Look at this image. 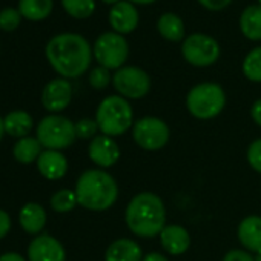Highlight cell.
Masks as SVG:
<instances>
[{"label":"cell","mask_w":261,"mask_h":261,"mask_svg":"<svg viewBox=\"0 0 261 261\" xmlns=\"http://www.w3.org/2000/svg\"><path fill=\"white\" fill-rule=\"evenodd\" d=\"M92 54L89 42L75 33L57 34L46 45L48 62L63 79L83 75L91 65Z\"/></svg>","instance_id":"6da1fadb"},{"label":"cell","mask_w":261,"mask_h":261,"mask_svg":"<svg viewBox=\"0 0 261 261\" xmlns=\"http://www.w3.org/2000/svg\"><path fill=\"white\" fill-rule=\"evenodd\" d=\"M127 229L139 238H154L166 226V207L154 192H140L129 200L124 211Z\"/></svg>","instance_id":"7a4b0ae2"},{"label":"cell","mask_w":261,"mask_h":261,"mask_svg":"<svg viewBox=\"0 0 261 261\" xmlns=\"http://www.w3.org/2000/svg\"><path fill=\"white\" fill-rule=\"evenodd\" d=\"M75 195L79 204L92 212H103L112 207L118 198V185L105 169H88L77 178Z\"/></svg>","instance_id":"3957f363"},{"label":"cell","mask_w":261,"mask_h":261,"mask_svg":"<svg viewBox=\"0 0 261 261\" xmlns=\"http://www.w3.org/2000/svg\"><path fill=\"white\" fill-rule=\"evenodd\" d=\"M95 121L98 124L100 134L108 137H118L127 133L134 126V109L129 100L121 95L105 97L95 111Z\"/></svg>","instance_id":"277c9868"},{"label":"cell","mask_w":261,"mask_h":261,"mask_svg":"<svg viewBox=\"0 0 261 261\" xmlns=\"http://www.w3.org/2000/svg\"><path fill=\"white\" fill-rule=\"evenodd\" d=\"M226 106L224 89L214 82H203L192 86L186 95V108L197 120H212Z\"/></svg>","instance_id":"5b68a950"},{"label":"cell","mask_w":261,"mask_h":261,"mask_svg":"<svg viewBox=\"0 0 261 261\" xmlns=\"http://www.w3.org/2000/svg\"><path fill=\"white\" fill-rule=\"evenodd\" d=\"M36 137L45 149L62 151L75 142V123L65 115L49 114L40 120L36 129Z\"/></svg>","instance_id":"8992f818"},{"label":"cell","mask_w":261,"mask_h":261,"mask_svg":"<svg viewBox=\"0 0 261 261\" xmlns=\"http://www.w3.org/2000/svg\"><path fill=\"white\" fill-rule=\"evenodd\" d=\"M130 130H133L134 143L140 149L148 152H157L163 149L171 137V129L168 123L154 115H146L136 120Z\"/></svg>","instance_id":"52a82bcc"},{"label":"cell","mask_w":261,"mask_h":261,"mask_svg":"<svg viewBox=\"0 0 261 261\" xmlns=\"http://www.w3.org/2000/svg\"><path fill=\"white\" fill-rule=\"evenodd\" d=\"M94 57L106 69H120L129 57V45L124 36L118 33H103L94 43Z\"/></svg>","instance_id":"ba28073f"},{"label":"cell","mask_w":261,"mask_h":261,"mask_svg":"<svg viewBox=\"0 0 261 261\" xmlns=\"http://www.w3.org/2000/svg\"><path fill=\"white\" fill-rule=\"evenodd\" d=\"M112 85L123 98L140 100L151 91V77L139 66H123L112 75Z\"/></svg>","instance_id":"9c48e42d"},{"label":"cell","mask_w":261,"mask_h":261,"mask_svg":"<svg viewBox=\"0 0 261 261\" xmlns=\"http://www.w3.org/2000/svg\"><path fill=\"white\" fill-rule=\"evenodd\" d=\"M181 56L189 65L195 68H206L218 60L220 45L214 37L203 33H195L183 40Z\"/></svg>","instance_id":"30bf717a"},{"label":"cell","mask_w":261,"mask_h":261,"mask_svg":"<svg viewBox=\"0 0 261 261\" xmlns=\"http://www.w3.org/2000/svg\"><path fill=\"white\" fill-rule=\"evenodd\" d=\"M120 148L112 137L98 134L89 142L88 157L98 169L112 168L120 160Z\"/></svg>","instance_id":"8fae6325"},{"label":"cell","mask_w":261,"mask_h":261,"mask_svg":"<svg viewBox=\"0 0 261 261\" xmlns=\"http://www.w3.org/2000/svg\"><path fill=\"white\" fill-rule=\"evenodd\" d=\"M28 261H66V250L53 235H37L28 246Z\"/></svg>","instance_id":"7c38bea8"},{"label":"cell","mask_w":261,"mask_h":261,"mask_svg":"<svg viewBox=\"0 0 261 261\" xmlns=\"http://www.w3.org/2000/svg\"><path fill=\"white\" fill-rule=\"evenodd\" d=\"M72 100V86L68 79H54L48 82L42 91V105L49 112H60L69 106Z\"/></svg>","instance_id":"4fadbf2b"},{"label":"cell","mask_w":261,"mask_h":261,"mask_svg":"<svg viewBox=\"0 0 261 261\" xmlns=\"http://www.w3.org/2000/svg\"><path fill=\"white\" fill-rule=\"evenodd\" d=\"M109 25L112 27L114 33H118L121 36L130 34L139 25L137 8L127 0L115 4L109 11Z\"/></svg>","instance_id":"5bb4252c"},{"label":"cell","mask_w":261,"mask_h":261,"mask_svg":"<svg viewBox=\"0 0 261 261\" xmlns=\"http://www.w3.org/2000/svg\"><path fill=\"white\" fill-rule=\"evenodd\" d=\"M36 165H37V171L40 172V175L51 181H57L63 178L69 168V163L65 154L62 151H51V149H45L40 154L39 160L36 162Z\"/></svg>","instance_id":"9a60e30c"},{"label":"cell","mask_w":261,"mask_h":261,"mask_svg":"<svg viewBox=\"0 0 261 261\" xmlns=\"http://www.w3.org/2000/svg\"><path fill=\"white\" fill-rule=\"evenodd\" d=\"M159 238L165 252L174 256L186 253L191 247V235L188 229L180 224H166Z\"/></svg>","instance_id":"2e32d148"},{"label":"cell","mask_w":261,"mask_h":261,"mask_svg":"<svg viewBox=\"0 0 261 261\" xmlns=\"http://www.w3.org/2000/svg\"><path fill=\"white\" fill-rule=\"evenodd\" d=\"M240 244L250 253L261 252V215L244 217L237 227Z\"/></svg>","instance_id":"e0dca14e"},{"label":"cell","mask_w":261,"mask_h":261,"mask_svg":"<svg viewBox=\"0 0 261 261\" xmlns=\"http://www.w3.org/2000/svg\"><path fill=\"white\" fill-rule=\"evenodd\" d=\"M143 250L133 238H117L105 252V261H142Z\"/></svg>","instance_id":"ac0fdd59"},{"label":"cell","mask_w":261,"mask_h":261,"mask_svg":"<svg viewBox=\"0 0 261 261\" xmlns=\"http://www.w3.org/2000/svg\"><path fill=\"white\" fill-rule=\"evenodd\" d=\"M46 211L39 203H27L19 212V223L27 233L39 235L46 226Z\"/></svg>","instance_id":"d6986e66"},{"label":"cell","mask_w":261,"mask_h":261,"mask_svg":"<svg viewBox=\"0 0 261 261\" xmlns=\"http://www.w3.org/2000/svg\"><path fill=\"white\" fill-rule=\"evenodd\" d=\"M4 124H5V133L19 140V139L30 136L34 126V120L30 115V112L17 109V111L8 112L4 117Z\"/></svg>","instance_id":"ffe728a7"},{"label":"cell","mask_w":261,"mask_h":261,"mask_svg":"<svg viewBox=\"0 0 261 261\" xmlns=\"http://www.w3.org/2000/svg\"><path fill=\"white\" fill-rule=\"evenodd\" d=\"M240 30L243 36L252 42L261 40V7L250 5L240 16Z\"/></svg>","instance_id":"44dd1931"},{"label":"cell","mask_w":261,"mask_h":261,"mask_svg":"<svg viewBox=\"0 0 261 261\" xmlns=\"http://www.w3.org/2000/svg\"><path fill=\"white\" fill-rule=\"evenodd\" d=\"M157 31L169 42H181L186 36V28L181 17L174 13H166L159 17Z\"/></svg>","instance_id":"7402d4cb"},{"label":"cell","mask_w":261,"mask_h":261,"mask_svg":"<svg viewBox=\"0 0 261 261\" xmlns=\"http://www.w3.org/2000/svg\"><path fill=\"white\" fill-rule=\"evenodd\" d=\"M43 152V146L37 140V137H23L19 139L13 148L14 159L22 165H31L39 160L40 154Z\"/></svg>","instance_id":"603a6c76"},{"label":"cell","mask_w":261,"mask_h":261,"mask_svg":"<svg viewBox=\"0 0 261 261\" xmlns=\"http://www.w3.org/2000/svg\"><path fill=\"white\" fill-rule=\"evenodd\" d=\"M19 11L28 20H43L53 11V0H19Z\"/></svg>","instance_id":"cb8c5ba5"},{"label":"cell","mask_w":261,"mask_h":261,"mask_svg":"<svg viewBox=\"0 0 261 261\" xmlns=\"http://www.w3.org/2000/svg\"><path fill=\"white\" fill-rule=\"evenodd\" d=\"M241 71L247 80L253 83H261V46L253 48L250 53H247L243 60Z\"/></svg>","instance_id":"d4e9b609"},{"label":"cell","mask_w":261,"mask_h":261,"mask_svg":"<svg viewBox=\"0 0 261 261\" xmlns=\"http://www.w3.org/2000/svg\"><path fill=\"white\" fill-rule=\"evenodd\" d=\"M49 204H51V209L54 212H57V214H68V212L74 211L75 206L79 204L75 191H71V189H60V191H57L51 197Z\"/></svg>","instance_id":"484cf974"},{"label":"cell","mask_w":261,"mask_h":261,"mask_svg":"<svg viewBox=\"0 0 261 261\" xmlns=\"http://www.w3.org/2000/svg\"><path fill=\"white\" fill-rule=\"evenodd\" d=\"M65 11L75 19H88L95 10V0H62Z\"/></svg>","instance_id":"4316f807"},{"label":"cell","mask_w":261,"mask_h":261,"mask_svg":"<svg viewBox=\"0 0 261 261\" xmlns=\"http://www.w3.org/2000/svg\"><path fill=\"white\" fill-rule=\"evenodd\" d=\"M98 124L95 121V118H80L79 121H75V136L80 140H92L94 137H97L98 134Z\"/></svg>","instance_id":"83f0119b"},{"label":"cell","mask_w":261,"mask_h":261,"mask_svg":"<svg viewBox=\"0 0 261 261\" xmlns=\"http://www.w3.org/2000/svg\"><path fill=\"white\" fill-rule=\"evenodd\" d=\"M111 82H112L111 71L106 69V68H103V66H100V65L89 72V85L94 89H97V91L106 89Z\"/></svg>","instance_id":"f1b7e54d"},{"label":"cell","mask_w":261,"mask_h":261,"mask_svg":"<svg viewBox=\"0 0 261 261\" xmlns=\"http://www.w3.org/2000/svg\"><path fill=\"white\" fill-rule=\"evenodd\" d=\"M22 14L16 8H4L0 11V28L4 31H13L20 25Z\"/></svg>","instance_id":"f546056e"},{"label":"cell","mask_w":261,"mask_h":261,"mask_svg":"<svg viewBox=\"0 0 261 261\" xmlns=\"http://www.w3.org/2000/svg\"><path fill=\"white\" fill-rule=\"evenodd\" d=\"M246 159H247L249 166L255 172L261 174V139H256L249 145L247 152H246Z\"/></svg>","instance_id":"4dcf8cb0"},{"label":"cell","mask_w":261,"mask_h":261,"mask_svg":"<svg viewBox=\"0 0 261 261\" xmlns=\"http://www.w3.org/2000/svg\"><path fill=\"white\" fill-rule=\"evenodd\" d=\"M221 261H255V256L246 249H232L226 252Z\"/></svg>","instance_id":"1f68e13d"},{"label":"cell","mask_w":261,"mask_h":261,"mask_svg":"<svg viewBox=\"0 0 261 261\" xmlns=\"http://www.w3.org/2000/svg\"><path fill=\"white\" fill-rule=\"evenodd\" d=\"M198 2L209 11H221L232 4V0H198Z\"/></svg>","instance_id":"d6a6232c"},{"label":"cell","mask_w":261,"mask_h":261,"mask_svg":"<svg viewBox=\"0 0 261 261\" xmlns=\"http://www.w3.org/2000/svg\"><path fill=\"white\" fill-rule=\"evenodd\" d=\"M11 230V217L7 211L0 209V240L5 238L8 232Z\"/></svg>","instance_id":"836d02e7"},{"label":"cell","mask_w":261,"mask_h":261,"mask_svg":"<svg viewBox=\"0 0 261 261\" xmlns=\"http://www.w3.org/2000/svg\"><path fill=\"white\" fill-rule=\"evenodd\" d=\"M250 117H252L253 123L261 127V98L253 101V105L250 108Z\"/></svg>","instance_id":"e575fe53"},{"label":"cell","mask_w":261,"mask_h":261,"mask_svg":"<svg viewBox=\"0 0 261 261\" xmlns=\"http://www.w3.org/2000/svg\"><path fill=\"white\" fill-rule=\"evenodd\" d=\"M0 261H28L17 252H7L0 255Z\"/></svg>","instance_id":"d590c367"},{"label":"cell","mask_w":261,"mask_h":261,"mask_svg":"<svg viewBox=\"0 0 261 261\" xmlns=\"http://www.w3.org/2000/svg\"><path fill=\"white\" fill-rule=\"evenodd\" d=\"M142 261H169L166 255L160 253V252H149L143 256Z\"/></svg>","instance_id":"8d00e7d4"},{"label":"cell","mask_w":261,"mask_h":261,"mask_svg":"<svg viewBox=\"0 0 261 261\" xmlns=\"http://www.w3.org/2000/svg\"><path fill=\"white\" fill-rule=\"evenodd\" d=\"M133 5H149V4H154L157 0H127Z\"/></svg>","instance_id":"74e56055"},{"label":"cell","mask_w":261,"mask_h":261,"mask_svg":"<svg viewBox=\"0 0 261 261\" xmlns=\"http://www.w3.org/2000/svg\"><path fill=\"white\" fill-rule=\"evenodd\" d=\"M4 136H5V124H4V118L0 117V140L4 139Z\"/></svg>","instance_id":"f35d334b"},{"label":"cell","mask_w":261,"mask_h":261,"mask_svg":"<svg viewBox=\"0 0 261 261\" xmlns=\"http://www.w3.org/2000/svg\"><path fill=\"white\" fill-rule=\"evenodd\" d=\"M101 2H105V4H108V5H115V4H118L120 2V0H101Z\"/></svg>","instance_id":"ab89813d"},{"label":"cell","mask_w":261,"mask_h":261,"mask_svg":"<svg viewBox=\"0 0 261 261\" xmlns=\"http://www.w3.org/2000/svg\"><path fill=\"white\" fill-rule=\"evenodd\" d=\"M255 261H261V252L255 255Z\"/></svg>","instance_id":"60d3db41"},{"label":"cell","mask_w":261,"mask_h":261,"mask_svg":"<svg viewBox=\"0 0 261 261\" xmlns=\"http://www.w3.org/2000/svg\"><path fill=\"white\" fill-rule=\"evenodd\" d=\"M258 5H259V7H261V0H258Z\"/></svg>","instance_id":"b9f144b4"}]
</instances>
